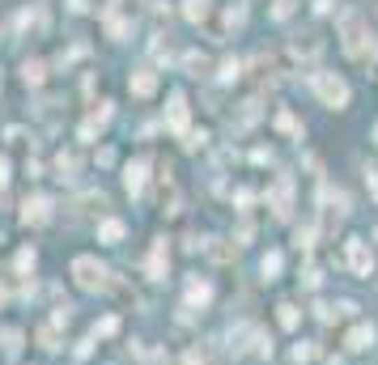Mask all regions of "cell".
Here are the masks:
<instances>
[{
	"label": "cell",
	"mask_w": 378,
	"mask_h": 365,
	"mask_svg": "<svg viewBox=\"0 0 378 365\" xmlns=\"http://www.w3.org/2000/svg\"><path fill=\"white\" fill-rule=\"evenodd\" d=\"M22 221H26V225H43V221H47V200H43V195H30V200L22 204Z\"/></svg>",
	"instance_id": "5b68a950"
},
{
	"label": "cell",
	"mask_w": 378,
	"mask_h": 365,
	"mask_svg": "<svg viewBox=\"0 0 378 365\" xmlns=\"http://www.w3.org/2000/svg\"><path fill=\"white\" fill-rule=\"evenodd\" d=\"M212 13V0H183V17L187 22H204Z\"/></svg>",
	"instance_id": "52a82bcc"
},
{
	"label": "cell",
	"mask_w": 378,
	"mask_h": 365,
	"mask_svg": "<svg viewBox=\"0 0 378 365\" xmlns=\"http://www.w3.org/2000/svg\"><path fill=\"white\" fill-rule=\"evenodd\" d=\"M9 183V158H0V187Z\"/></svg>",
	"instance_id": "9a60e30c"
},
{
	"label": "cell",
	"mask_w": 378,
	"mask_h": 365,
	"mask_svg": "<svg viewBox=\"0 0 378 365\" xmlns=\"http://www.w3.org/2000/svg\"><path fill=\"white\" fill-rule=\"evenodd\" d=\"M170 124H175V128H183V124H187V111H183V94H175V98H170Z\"/></svg>",
	"instance_id": "9c48e42d"
},
{
	"label": "cell",
	"mask_w": 378,
	"mask_h": 365,
	"mask_svg": "<svg viewBox=\"0 0 378 365\" xmlns=\"http://www.w3.org/2000/svg\"><path fill=\"white\" fill-rule=\"evenodd\" d=\"M43 77H47L43 60H26V64H22V81H26V85H43Z\"/></svg>",
	"instance_id": "ba28073f"
},
{
	"label": "cell",
	"mask_w": 378,
	"mask_h": 365,
	"mask_svg": "<svg viewBox=\"0 0 378 365\" xmlns=\"http://www.w3.org/2000/svg\"><path fill=\"white\" fill-rule=\"evenodd\" d=\"M314 94L328 102V107H349V85L336 77V73H314Z\"/></svg>",
	"instance_id": "7a4b0ae2"
},
{
	"label": "cell",
	"mask_w": 378,
	"mask_h": 365,
	"mask_svg": "<svg viewBox=\"0 0 378 365\" xmlns=\"http://www.w3.org/2000/svg\"><path fill=\"white\" fill-rule=\"evenodd\" d=\"M187 68H191V77H200V73H208V60L191 51V56H187Z\"/></svg>",
	"instance_id": "4fadbf2b"
},
{
	"label": "cell",
	"mask_w": 378,
	"mask_h": 365,
	"mask_svg": "<svg viewBox=\"0 0 378 365\" xmlns=\"http://www.w3.org/2000/svg\"><path fill=\"white\" fill-rule=\"evenodd\" d=\"M242 17H247V5H242V0H234V5L226 9V26H242Z\"/></svg>",
	"instance_id": "30bf717a"
},
{
	"label": "cell",
	"mask_w": 378,
	"mask_h": 365,
	"mask_svg": "<svg viewBox=\"0 0 378 365\" xmlns=\"http://www.w3.org/2000/svg\"><path fill=\"white\" fill-rule=\"evenodd\" d=\"M128 85H132V94H136V98H149V94L157 89V73H153V68H136Z\"/></svg>",
	"instance_id": "8992f818"
},
{
	"label": "cell",
	"mask_w": 378,
	"mask_h": 365,
	"mask_svg": "<svg viewBox=\"0 0 378 365\" xmlns=\"http://www.w3.org/2000/svg\"><path fill=\"white\" fill-rule=\"evenodd\" d=\"M340 34H344V51H349L353 60H378V43H370L365 17L357 9H344L340 13Z\"/></svg>",
	"instance_id": "6da1fadb"
},
{
	"label": "cell",
	"mask_w": 378,
	"mask_h": 365,
	"mask_svg": "<svg viewBox=\"0 0 378 365\" xmlns=\"http://www.w3.org/2000/svg\"><path fill=\"white\" fill-rule=\"evenodd\" d=\"M73 276H77L81 289H102V285H106V268L98 264L94 255H77V259H73Z\"/></svg>",
	"instance_id": "3957f363"
},
{
	"label": "cell",
	"mask_w": 378,
	"mask_h": 365,
	"mask_svg": "<svg viewBox=\"0 0 378 365\" xmlns=\"http://www.w3.org/2000/svg\"><path fill=\"white\" fill-rule=\"evenodd\" d=\"M145 183V166H128V191H140Z\"/></svg>",
	"instance_id": "7c38bea8"
},
{
	"label": "cell",
	"mask_w": 378,
	"mask_h": 365,
	"mask_svg": "<svg viewBox=\"0 0 378 365\" xmlns=\"http://www.w3.org/2000/svg\"><path fill=\"white\" fill-rule=\"evenodd\" d=\"M314 9L323 13V9H332V0H314Z\"/></svg>",
	"instance_id": "2e32d148"
},
{
	"label": "cell",
	"mask_w": 378,
	"mask_h": 365,
	"mask_svg": "<svg viewBox=\"0 0 378 365\" xmlns=\"http://www.w3.org/2000/svg\"><path fill=\"white\" fill-rule=\"evenodd\" d=\"M319 51H323V43H319V34H314V30L293 34V56H298V60H314Z\"/></svg>",
	"instance_id": "277c9868"
},
{
	"label": "cell",
	"mask_w": 378,
	"mask_h": 365,
	"mask_svg": "<svg viewBox=\"0 0 378 365\" xmlns=\"http://www.w3.org/2000/svg\"><path fill=\"white\" fill-rule=\"evenodd\" d=\"M102 238H106V242H119V238H124V225H119V221H102Z\"/></svg>",
	"instance_id": "8fae6325"
},
{
	"label": "cell",
	"mask_w": 378,
	"mask_h": 365,
	"mask_svg": "<svg viewBox=\"0 0 378 365\" xmlns=\"http://www.w3.org/2000/svg\"><path fill=\"white\" fill-rule=\"evenodd\" d=\"M289 13H293V0H277V5H272V17H277V22H285Z\"/></svg>",
	"instance_id": "5bb4252c"
}]
</instances>
